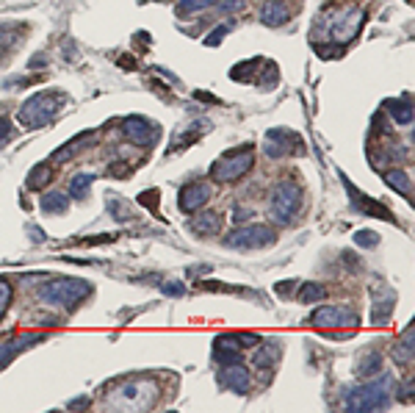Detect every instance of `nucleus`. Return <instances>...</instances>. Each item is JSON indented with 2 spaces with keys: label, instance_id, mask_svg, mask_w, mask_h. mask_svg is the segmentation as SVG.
<instances>
[{
  "label": "nucleus",
  "instance_id": "obj_29",
  "mask_svg": "<svg viewBox=\"0 0 415 413\" xmlns=\"http://www.w3.org/2000/svg\"><path fill=\"white\" fill-rule=\"evenodd\" d=\"M164 292H166V294H183V286H177V283H175V286H166Z\"/></svg>",
  "mask_w": 415,
  "mask_h": 413
},
{
  "label": "nucleus",
  "instance_id": "obj_3",
  "mask_svg": "<svg viewBox=\"0 0 415 413\" xmlns=\"http://www.w3.org/2000/svg\"><path fill=\"white\" fill-rule=\"evenodd\" d=\"M58 100H64V95H50V92H45V95L31 97V100L20 108V122H23L25 128H42V125L50 122V119L55 117V111L61 108Z\"/></svg>",
  "mask_w": 415,
  "mask_h": 413
},
{
  "label": "nucleus",
  "instance_id": "obj_6",
  "mask_svg": "<svg viewBox=\"0 0 415 413\" xmlns=\"http://www.w3.org/2000/svg\"><path fill=\"white\" fill-rule=\"evenodd\" d=\"M388 380H379L374 386H366V388H357L349 394V399H346V405H349L352 410H371V408H382L388 402V391H385Z\"/></svg>",
  "mask_w": 415,
  "mask_h": 413
},
{
  "label": "nucleus",
  "instance_id": "obj_9",
  "mask_svg": "<svg viewBox=\"0 0 415 413\" xmlns=\"http://www.w3.org/2000/svg\"><path fill=\"white\" fill-rule=\"evenodd\" d=\"M208 197H211V189H208L205 183H191V186H186L183 194H180V209H183L186 214H194V211H199L202 205L208 202Z\"/></svg>",
  "mask_w": 415,
  "mask_h": 413
},
{
  "label": "nucleus",
  "instance_id": "obj_13",
  "mask_svg": "<svg viewBox=\"0 0 415 413\" xmlns=\"http://www.w3.org/2000/svg\"><path fill=\"white\" fill-rule=\"evenodd\" d=\"M277 358H280V341H263L252 355V364L257 369H271L277 364Z\"/></svg>",
  "mask_w": 415,
  "mask_h": 413
},
{
  "label": "nucleus",
  "instance_id": "obj_4",
  "mask_svg": "<svg viewBox=\"0 0 415 413\" xmlns=\"http://www.w3.org/2000/svg\"><path fill=\"white\" fill-rule=\"evenodd\" d=\"M299 200H302V191H299V186L294 180H283L280 186H277V191L271 197V217H274V222H280V225L291 222L297 209H299Z\"/></svg>",
  "mask_w": 415,
  "mask_h": 413
},
{
  "label": "nucleus",
  "instance_id": "obj_2",
  "mask_svg": "<svg viewBox=\"0 0 415 413\" xmlns=\"http://www.w3.org/2000/svg\"><path fill=\"white\" fill-rule=\"evenodd\" d=\"M252 161H255L252 148H238V150L225 153V156L214 164L211 175H214V180H219V183H233V180H238V178H244V175L249 172Z\"/></svg>",
  "mask_w": 415,
  "mask_h": 413
},
{
  "label": "nucleus",
  "instance_id": "obj_18",
  "mask_svg": "<svg viewBox=\"0 0 415 413\" xmlns=\"http://www.w3.org/2000/svg\"><path fill=\"white\" fill-rule=\"evenodd\" d=\"M327 297V289L321 283H305L302 292H299V303H316V300H324Z\"/></svg>",
  "mask_w": 415,
  "mask_h": 413
},
{
  "label": "nucleus",
  "instance_id": "obj_14",
  "mask_svg": "<svg viewBox=\"0 0 415 413\" xmlns=\"http://www.w3.org/2000/svg\"><path fill=\"white\" fill-rule=\"evenodd\" d=\"M191 228H194L197 233H202V236H214V233H219V228H222V217H219L216 211L197 214L194 222H191Z\"/></svg>",
  "mask_w": 415,
  "mask_h": 413
},
{
  "label": "nucleus",
  "instance_id": "obj_10",
  "mask_svg": "<svg viewBox=\"0 0 415 413\" xmlns=\"http://www.w3.org/2000/svg\"><path fill=\"white\" fill-rule=\"evenodd\" d=\"M222 383H225L230 391H236V394H247L249 386H252L249 369H244L241 364H230V366H225V372H222Z\"/></svg>",
  "mask_w": 415,
  "mask_h": 413
},
{
  "label": "nucleus",
  "instance_id": "obj_15",
  "mask_svg": "<svg viewBox=\"0 0 415 413\" xmlns=\"http://www.w3.org/2000/svg\"><path fill=\"white\" fill-rule=\"evenodd\" d=\"M260 20H263L266 25H283V23H288V9L280 3V0H271V3L263 6Z\"/></svg>",
  "mask_w": 415,
  "mask_h": 413
},
{
  "label": "nucleus",
  "instance_id": "obj_24",
  "mask_svg": "<svg viewBox=\"0 0 415 413\" xmlns=\"http://www.w3.org/2000/svg\"><path fill=\"white\" fill-rule=\"evenodd\" d=\"M9 139H12V122L3 117V119H0V148H3Z\"/></svg>",
  "mask_w": 415,
  "mask_h": 413
},
{
  "label": "nucleus",
  "instance_id": "obj_22",
  "mask_svg": "<svg viewBox=\"0 0 415 413\" xmlns=\"http://www.w3.org/2000/svg\"><path fill=\"white\" fill-rule=\"evenodd\" d=\"M379 369H382V358H379V355H368V358L360 364V375H366V377L374 375V372H379Z\"/></svg>",
  "mask_w": 415,
  "mask_h": 413
},
{
  "label": "nucleus",
  "instance_id": "obj_26",
  "mask_svg": "<svg viewBox=\"0 0 415 413\" xmlns=\"http://www.w3.org/2000/svg\"><path fill=\"white\" fill-rule=\"evenodd\" d=\"M244 3H247V0H222V9H225L227 14H233V12L244 9Z\"/></svg>",
  "mask_w": 415,
  "mask_h": 413
},
{
  "label": "nucleus",
  "instance_id": "obj_16",
  "mask_svg": "<svg viewBox=\"0 0 415 413\" xmlns=\"http://www.w3.org/2000/svg\"><path fill=\"white\" fill-rule=\"evenodd\" d=\"M382 178H385V183H388V186H393L399 194L410 197V191H412V183H410V175H407L404 169H388Z\"/></svg>",
  "mask_w": 415,
  "mask_h": 413
},
{
  "label": "nucleus",
  "instance_id": "obj_20",
  "mask_svg": "<svg viewBox=\"0 0 415 413\" xmlns=\"http://www.w3.org/2000/svg\"><path fill=\"white\" fill-rule=\"evenodd\" d=\"M92 180H95V175H75V178H73V183H69V191H73L75 197H84V194H86L84 189H86Z\"/></svg>",
  "mask_w": 415,
  "mask_h": 413
},
{
  "label": "nucleus",
  "instance_id": "obj_5",
  "mask_svg": "<svg viewBox=\"0 0 415 413\" xmlns=\"http://www.w3.org/2000/svg\"><path fill=\"white\" fill-rule=\"evenodd\" d=\"M227 244H230V247H241V250L268 247V244H274V231L266 228V225H249V228L236 231V233L227 239Z\"/></svg>",
  "mask_w": 415,
  "mask_h": 413
},
{
  "label": "nucleus",
  "instance_id": "obj_17",
  "mask_svg": "<svg viewBox=\"0 0 415 413\" xmlns=\"http://www.w3.org/2000/svg\"><path fill=\"white\" fill-rule=\"evenodd\" d=\"M66 205H69V197H66L64 191H50V194L42 200V209H45L47 214H61Z\"/></svg>",
  "mask_w": 415,
  "mask_h": 413
},
{
  "label": "nucleus",
  "instance_id": "obj_11",
  "mask_svg": "<svg viewBox=\"0 0 415 413\" xmlns=\"http://www.w3.org/2000/svg\"><path fill=\"white\" fill-rule=\"evenodd\" d=\"M45 335H20V338H3L0 341V366H6L20 350H25L28 344H34V341H42Z\"/></svg>",
  "mask_w": 415,
  "mask_h": 413
},
{
  "label": "nucleus",
  "instance_id": "obj_8",
  "mask_svg": "<svg viewBox=\"0 0 415 413\" xmlns=\"http://www.w3.org/2000/svg\"><path fill=\"white\" fill-rule=\"evenodd\" d=\"M125 133H127V139L136 142L138 148H147L155 142V136H158V128L147 119H138V117H130L125 119Z\"/></svg>",
  "mask_w": 415,
  "mask_h": 413
},
{
  "label": "nucleus",
  "instance_id": "obj_23",
  "mask_svg": "<svg viewBox=\"0 0 415 413\" xmlns=\"http://www.w3.org/2000/svg\"><path fill=\"white\" fill-rule=\"evenodd\" d=\"M390 111L396 114V119H399V125H410L412 122V108L410 106H396V103H390Z\"/></svg>",
  "mask_w": 415,
  "mask_h": 413
},
{
  "label": "nucleus",
  "instance_id": "obj_12",
  "mask_svg": "<svg viewBox=\"0 0 415 413\" xmlns=\"http://www.w3.org/2000/svg\"><path fill=\"white\" fill-rule=\"evenodd\" d=\"M343 183H346V189H349V194H352V200H355V205L360 209V214H368V217H385V220H393L390 214H388V209L385 205H379V202H374V200H368V197H363V194H357V189L343 178Z\"/></svg>",
  "mask_w": 415,
  "mask_h": 413
},
{
  "label": "nucleus",
  "instance_id": "obj_25",
  "mask_svg": "<svg viewBox=\"0 0 415 413\" xmlns=\"http://www.w3.org/2000/svg\"><path fill=\"white\" fill-rule=\"evenodd\" d=\"M355 241H357V244H363V247H374V244H377V233L363 231V233H357V236H355Z\"/></svg>",
  "mask_w": 415,
  "mask_h": 413
},
{
  "label": "nucleus",
  "instance_id": "obj_19",
  "mask_svg": "<svg viewBox=\"0 0 415 413\" xmlns=\"http://www.w3.org/2000/svg\"><path fill=\"white\" fill-rule=\"evenodd\" d=\"M214 3H216V0H180L177 12H180V14H188V12H199V9L214 6Z\"/></svg>",
  "mask_w": 415,
  "mask_h": 413
},
{
  "label": "nucleus",
  "instance_id": "obj_28",
  "mask_svg": "<svg viewBox=\"0 0 415 413\" xmlns=\"http://www.w3.org/2000/svg\"><path fill=\"white\" fill-rule=\"evenodd\" d=\"M227 34V25H219L214 34H211V39H208V45H219V39Z\"/></svg>",
  "mask_w": 415,
  "mask_h": 413
},
{
  "label": "nucleus",
  "instance_id": "obj_27",
  "mask_svg": "<svg viewBox=\"0 0 415 413\" xmlns=\"http://www.w3.org/2000/svg\"><path fill=\"white\" fill-rule=\"evenodd\" d=\"M247 220H252V209H236L233 222H247Z\"/></svg>",
  "mask_w": 415,
  "mask_h": 413
},
{
  "label": "nucleus",
  "instance_id": "obj_1",
  "mask_svg": "<svg viewBox=\"0 0 415 413\" xmlns=\"http://www.w3.org/2000/svg\"><path fill=\"white\" fill-rule=\"evenodd\" d=\"M92 294V286L86 281H53V283H45L39 289V297L47 303V305H64V308H75L78 303H84L86 297Z\"/></svg>",
  "mask_w": 415,
  "mask_h": 413
},
{
  "label": "nucleus",
  "instance_id": "obj_7",
  "mask_svg": "<svg viewBox=\"0 0 415 413\" xmlns=\"http://www.w3.org/2000/svg\"><path fill=\"white\" fill-rule=\"evenodd\" d=\"M310 322H313V324H318V327H332V324H352V327H355V324L360 322V316H357L355 311H349V308L324 305V308L313 311Z\"/></svg>",
  "mask_w": 415,
  "mask_h": 413
},
{
  "label": "nucleus",
  "instance_id": "obj_21",
  "mask_svg": "<svg viewBox=\"0 0 415 413\" xmlns=\"http://www.w3.org/2000/svg\"><path fill=\"white\" fill-rule=\"evenodd\" d=\"M9 303H12V283L9 281H0V319L6 316Z\"/></svg>",
  "mask_w": 415,
  "mask_h": 413
}]
</instances>
